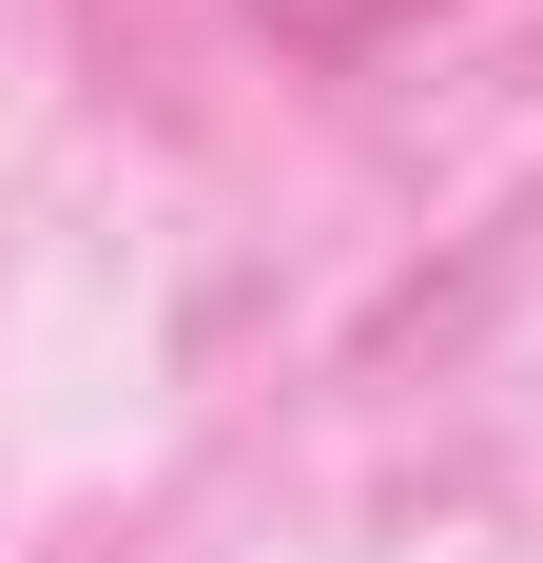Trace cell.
<instances>
[{
  "label": "cell",
  "instance_id": "cell-1",
  "mask_svg": "<svg viewBox=\"0 0 543 563\" xmlns=\"http://www.w3.org/2000/svg\"><path fill=\"white\" fill-rule=\"evenodd\" d=\"M291 40H388V20H428V0H272Z\"/></svg>",
  "mask_w": 543,
  "mask_h": 563
}]
</instances>
